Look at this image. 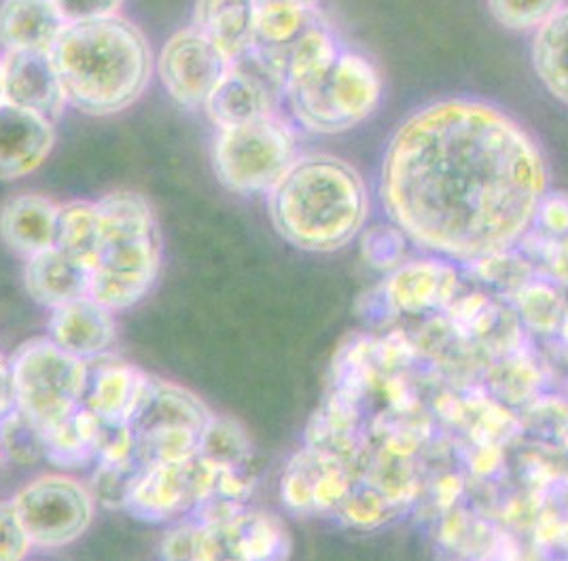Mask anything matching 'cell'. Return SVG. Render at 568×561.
Listing matches in <instances>:
<instances>
[{
	"mask_svg": "<svg viewBox=\"0 0 568 561\" xmlns=\"http://www.w3.org/2000/svg\"><path fill=\"white\" fill-rule=\"evenodd\" d=\"M62 18L69 22L100 20L119 16L125 0H55Z\"/></svg>",
	"mask_w": 568,
	"mask_h": 561,
	"instance_id": "obj_37",
	"label": "cell"
},
{
	"mask_svg": "<svg viewBox=\"0 0 568 561\" xmlns=\"http://www.w3.org/2000/svg\"><path fill=\"white\" fill-rule=\"evenodd\" d=\"M547 187L544 153L520 123L460 95L403 119L379 167L388 221L428 253L465 263L518 246Z\"/></svg>",
	"mask_w": 568,
	"mask_h": 561,
	"instance_id": "obj_1",
	"label": "cell"
},
{
	"mask_svg": "<svg viewBox=\"0 0 568 561\" xmlns=\"http://www.w3.org/2000/svg\"><path fill=\"white\" fill-rule=\"evenodd\" d=\"M32 549L13 500H0V561L26 560Z\"/></svg>",
	"mask_w": 568,
	"mask_h": 561,
	"instance_id": "obj_34",
	"label": "cell"
},
{
	"mask_svg": "<svg viewBox=\"0 0 568 561\" xmlns=\"http://www.w3.org/2000/svg\"><path fill=\"white\" fill-rule=\"evenodd\" d=\"M98 242L90 297L113 312L130 309L149 295L162 267V235L149 200L115 191L95 202Z\"/></svg>",
	"mask_w": 568,
	"mask_h": 561,
	"instance_id": "obj_4",
	"label": "cell"
},
{
	"mask_svg": "<svg viewBox=\"0 0 568 561\" xmlns=\"http://www.w3.org/2000/svg\"><path fill=\"white\" fill-rule=\"evenodd\" d=\"M384 83L378 67L355 49L342 48L327 69L286 85L293 119L312 134L335 136L355 130L378 111Z\"/></svg>",
	"mask_w": 568,
	"mask_h": 561,
	"instance_id": "obj_5",
	"label": "cell"
},
{
	"mask_svg": "<svg viewBox=\"0 0 568 561\" xmlns=\"http://www.w3.org/2000/svg\"><path fill=\"white\" fill-rule=\"evenodd\" d=\"M213 418L209 405L187 388L149 375L146 388L130 418L132 435L162 430H195L202 432Z\"/></svg>",
	"mask_w": 568,
	"mask_h": 561,
	"instance_id": "obj_18",
	"label": "cell"
},
{
	"mask_svg": "<svg viewBox=\"0 0 568 561\" xmlns=\"http://www.w3.org/2000/svg\"><path fill=\"white\" fill-rule=\"evenodd\" d=\"M291 540L274 514L248 507L223 521L200 523L197 561L281 560L288 555Z\"/></svg>",
	"mask_w": 568,
	"mask_h": 561,
	"instance_id": "obj_11",
	"label": "cell"
},
{
	"mask_svg": "<svg viewBox=\"0 0 568 561\" xmlns=\"http://www.w3.org/2000/svg\"><path fill=\"white\" fill-rule=\"evenodd\" d=\"M295 160V132L278 113L219 130L214 136V174L234 193H270Z\"/></svg>",
	"mask_w": 568,
	"mask_h": 561,
	"instance_id": "obj_6",
	"label": "cell"
},
{
	"mask_svg": "<svg viewBox=\"0 0 568 561\" xmlns=\"http://www.w3.org/2000/svg\"><path fill=\"white\" fill-rule=\"evenodd\" d=\"M257 2H265V0H257ZM288 2H297V4H304V7L318 9V0H288Z\"/></svg>",
	"mask_w": 568,
	"mask_h": 561,
	"instance_id": "obj_40",
	"label": "cell"
},
{
	"mask_svg": "<svg viewBox=\"0 0 568 561\" xmlns=\"http://www.w3.org/2000/svg\"><path fill=\"white\" fill-rule=\"evenodd\" d=\"M146 381L149 375L139 367L102 354L88 360V384L81 405L98 420L130 424Z\"/></svg>",
	"mask_w": 568,
	"mask_h": 561,
	"instance_id": "obj_17",
	"label": "cell"
},
{
	"mask_svg": "<svg viewBox=\"0 0 568 561\" xmlns=\"http://www.w3.org/2000/svg\"><path fill=\"white\" fill-rule=\"evenodd\" d=\"M16 409H18V400H16V384H13L11 360L0 354V420H4Z\"/></svg>",
	"mask_w": 568,
	"mask_h": 561,
	"instance_id": "obj_38",
	"label": "cell"
},
{
	"mask_svg": "<svg viewBox=\"0 0 568 561\" xmlns=\"http://www.w3.org/2000/svg\"><path fill=\"white\" fill-rule=\"evenodd\" d=\"M532 227L554 237L568 235V193L547 188L537 206Z\"/></svg>",
	"mask_w": 568,
	"mask_h": 561,
	"instance_id": "obj_36",
	"label": "cell"
},
{
	"mask_svg": "<svg viewBox=\"0 0 568 561\" xmlns=\"http://www.w3.org/2000/svg\"><path fill=\"white\" fill-rule=\"evenodd\" d=\"M0 443L4 458L13 460L16 465L28 467L45 458L41 426H37L20 409L0 420Z\"/></svg>",
	"mask_w": 568,
	"mask_h": 561,
	"instance_id": "obj_30",
	"label": "cell"
},
{
	"mask_svg": "<svg viewBox=\"0 0 568 561\" xmlns=\"http://www.w3.org/2000/svg\"><path fill=\"white\" fill-rule=\"evenodd\" d=\"M60 206L45 195L24 193L4 202L0 237L11 253L28 261L58 244Z\"/></svg>",
	"mask_w": 568,
	"mask_h": 561,
	"instance_id": "obj_19",
	"label": "cell"
},
{
	"mask_svg": "<svg viewBox=\"0 0 568 561\" xmlns=\"http://www.w3.org/2000/svg\"><path fill=\"white\" fill-rule=\"evenodd\" d=\"M197 542H200V523L191 517H183L174 528L168 530L160 547V555L170 561H197Z\"/></svg>",
	"mask_w": 568,
	"mask_h": 561,
	"instance_id": "obj_35",
	"label": "cell"
},
{
	"mask_svg": "<svg viewBox=\"0 0 568 561\" xmlns=\"http://www.w3.org/2000/svg\"><path fill=\"white\" fill-rule=\"evenodd\" d=\"M257 0H195L193 26L221 49L232 64L255 45Z\"/></svg>",
	"mask_w": 568,
	"mask_h": 561,
	"instance_id": "obj_22",
	"label": "cell"
},
{
	"mask_svg": "<svg viewBox=\"0 0 568 561\" xmlns=\"http://www.w3.org/2000/svg\"><path fill=\"white\" fill-rule=\"evenodd\" d=\"M24 284L37 304L53 309L90 297L92 269L60 246H51L26 261Z\"/></svg>",
	"mask_w": 568,
	"mask_h": 561,
	"instance_id": "obj_20",
	"label": "cell"
},
{
	"mask_svg": "<svg viewBox=\"0 0 568 561\" xmlns=\"http://www.w3.org/2000/svg\"><path fill=\"white\" fill-rule=\"evenodd\" d=\"M48 330L53 344L83 360L106 354L118 339L115 312L94 297H81L53 307Z\"/></svg>",
	"mask_w": 568,
	"mask_h": 561,
	"instance_id": "obj_16",
	"label": "cell"
},
{
	"mask_svg": "<svg viewBox=\"0 0 568 561\" xmlns=\"http://www.w3.org/2000/svg\"><path fill=\"white\" fill-rule=\"evenodd\" d=\"M230 69L232 60L195 26L174 32L158 62L168 94L187 109L204 106Z\"/></svg>",
	"mask_w": 568,
	"mask_h": 561,
	"instance_id": "obj_10",
	"label": "cell"
},
{
	"mask_svg": "<svg viewBox=\"0 0 568 561\" xmlns=\"http://www.w3.org/2000/svg\"><path fill=\"white\" fill-rule=\"evenodd\" d=\"M49 53L67 102L92 118L130 109L153 72L149 41L139 26L121 16L69 22Z\"/></svg>",
	"mask_w": 568,
	"mask_h": 561,
	"instance_id": "obj_2",
	"label": "cell"
},
{
	"mask_svg": "<svg viewBox=\"0 0 568 561\" xmlns=\"http://www.w3.org/2000/svg\"><path fill=\"white\" fill-rule=\"evenodd\" d=\"M530 58L541 85L568 109V4L535 30Z\"/></svg>",
	"mask_w": 568,
	"mask_h": 561,
	"instance_id": "obj_25",
	"label": "cell"
},
{
	"mask_svg": "<svg viewBox=\"0 0 568 561\" xmlns=\"http://www.w3.org/2000/svg\"><path fill=\"white\" fill-rule=\"evenodd\" d=\"M2 460H4V451H2V443H0V465H2Z\"/></svg>",
	"mask_w": 568,
	"mask_h": 561,
	"instance_id": "obj_41",
	"label": "cell"
},
{
	"mask_svg": "<svg viewBox=\"0 0 568 561\" xmlns=\"http://www.w3.org/2000/svg\"><path fill=\"white\" fill-rule=\"evenodd\" d=\"M214 465L202 456L146 468L130 491L123 511L146 523L190 517L213 483Z\"/></svg>",
	"mask_w": 568,
	"mask_h": 561,
	"instance_id": "obj_9",
	"label": "cell"
},
{
	"mask_svg": "<svg viewBox=\"0 0 568 561\" xmlns=\"http://www.w3.org/2000/svg\"><path fill=\"white\" fill-rule=\"evenodd\" d=\"M318 9L304 7L288 0H265L257 2L255 22V45L251 51L272 53L293 43L316 18Z\"/></svg>",
	"mask_w": 568,
	"mask_h": 561,
	"instance_id": "obj_26",
	"label": "cell"
},
{
	"mask_svg": "<svg viewBox=\"0 0 568 561\" xmlns=\"http://www.w3.org/2000/svg\"><path fill=\"white\" fill-rule=\"evenodd\" d=\"M274 230L306 253H335L365 230L369 191L355 165L327 155H297L267 193Z\"/></svg>",
	"mask_w": 568,
	"mask_h": 561,
	"instance_id": "obj_3",
	"label": "cell"
},
{
	"mask_svg": "<svg viewBox=\"0 0 568 561\" xmlns=\"http://www.w3.org/2000/svg\"><path fill=\"white\" fill-rule=\"evenodd\" d=\"M9 360L18 409L41 426V430L81 407L88 384V360L62 350L49 337L26 341Z\"/></svg>",
	"mask_w": 568,
	"mask_h": 561,
	"instance_id": "obj_7",
	"label": "cell"
},
{
	"mask_svg": "<svg viewBox=\"0 0 568 561\" xmlns=\"http://www.w3.org/2000/svg\"><path fill=\"white\" fill-rule=\"evenodd\" d=\"M4 102L55 121L62 115L67 94L49 51H7Z\"/></svg>",
	"mask_w": 568,
	"mask_h": 561,
	"instance_id": "obj_14",
	"label": "cell"
},
{
	"mask_svg": "<svg viewBox=\"0 0 568 561\" xmlns=\"http://www.w3.org/2000/svg\"><path fill=\"white\" fill-rule=\"evenodd\" d=\"M100 420L83 405L43 430L45 460L67 470L95 465Z\"/></svg>",
	"mask_w": 568,
	"mask_h": 561,
	"instance_id": "obj_24",
	"label": "cell"
},
{
	"mask_svg": "<svg viewBox=\"0 0 568 561\" xmlns=\"http://www.w3.org/2000/svg\"><path fill=\"white\" fill-rule=\"evenodd\" d=\"M278 95H283L281 85L248 53L232 64L204 109L214 125L225 130L274 115Z\"/></svg>",
	"mask_w": 568,
	"mask_h": 561,
	"instance_id": "obj_13",
	"label": "cell"
},
{
	"mask_svg": "<svg viewBox=\"0 0 568 561\" xmlns=\"http://www.w3.org/2000/svg\"><path fill=\"white\" fill-rule=\"evenodd\" d=\"M454 293L456 272L442 257L403 263L386 284V299L402 312L448 305Z\"/></svg>",
	"mask_w": 568,
	"mask_h": 561,
	"instance_id": "obj_21",
	"label": "cell"
},
{
	"mask_svg": "<svg viewBox=\"0 0 568 561\" xmlns=\"http://www.w3.org/2000/svg\"><path fill=\"white\" fill-rule=\"evenodd\" d=\"M405 244L407 237L397 225H376L363 235V255L374 267L386 269L402 263Z\"/></svg>",
	"mask_w": 568,
	"mask_h": 561,
	"instance_id": "obj_33",
	"label": "cell"
},
{
	"mask_svg": "<svg viewBox=\"0 0 568 561\" xmlns=\"http://www.w3.org/2000/svg\"><path fill=\"white\" fill-rule=\"evenodd\" d=\"M351 490L348 462L312 445L291 458L281 481L284 507L300 514L337 511Z\"/></svg>",
	"mask_w": 568,
	"mask_h": 561,
	"instance_id": "obj_12",
	"label": "cell"
},
{
	"mask_svg": "<svg viewBox=\"0 0 568 561\" xmlns=\"http://www.w3.org/2000/svg\"><path fill=\"white\" fill-rule=\"evenodd\" d=\"M64 26L55 0H4L0 4V45L7 51H49Z\"/></svg>",
	"mask_w": 568,
	"mask_h": 561,
	"instance_id": "obj_23",
	"label": "cell"
},
{
	"mask_svg": "<svg viewBox=\"0 0 568 561\" xmlns=\"http://www.w3.org/2000/svg\"><path fill=\"white\" fill-rule=\"evenodd\" d=\"M4 102V67H2V58H0V104Z\"/></svg>",
	"mask_w": 568,
	"mask_h": 561,
	"instance_id": "obj_39",
	"label": "cell"
},
{
	"mask_svg": "<svg viewBox=\"0 0 568 561\" xmlns=\"http://www.w3.org/2000/svg\"><path fill=\"white\" fill-rule=\"evenodd\" d=\"M197 456L214 467L244 470L253 458V445L236 420L213 414L200 435Z\"/></svg>",
	"mask_w": 568,
	"mask_h": 561,
	"instance_id": "obj_27",
	"label": "cell"
},
{
	"mask_svg": "<svg viewBox=\"0 0 568 561\" xmlns=\"http://www.w3.org/2000/svg\"><path fill=\"white\" fill-rule=\"evenodd\" d=\"M98 206L95 202H71L60 206V227L58 244L72 257L90 265L94 263L95 242H98Z\"/></svg>",
	"mask_w": 568,
	"mask_h": 561,
	"instance_id": "obj_28",
	"label": "cell"
},
{
	"mask_svg": "<svg viewBox=\"0 0 568 561\" xmlns=\"http://www.w3.org/2000/svg\"><path fill=\"white\" fill-rule=\"evenodd\" d=\"M567 4L568 0H488V11L507 30L535 32Z\"/></svg>",
	"mask_w": 568,
	"mask_h": 561,
	"instance_id": "obj_31",
	"label": "cell"
},
{
	"mask_svg": "<svg viewBox=\"0 0 568 561\" xmlns=\"http://www.w3.org/2000/svg\"><path fill=\"white\" fill-rule=\"evenodd\" d=\"M144 468L136 462V458L128 462H98L92 483L88 486L95 502L104 509H121L125 507V500L130 491L134 490L136 481L141 479Z\"/></svg>",
	"mask_w": 568,
	"mask_h": 561,
	"instance_id": "obj_29",
	"label": "cell"
},
{
	"mask_svg": "<svg viewBox=\"0 0 568 561\" xmlns=\"http://www.w3.org/2000/svg\"><path fill=\"white\" fill-rule=\"evenodd\" d=\"M55 144L53 121L0 104V181H18L45 164Z\"/></svg>",
	"mask_w": 568,
	"mask_h": 561,
	"instance_id": "obj_15",
	"label": "cell"
},
{
	"mask_svg": "<svg viewBox=\"0 0 568 561\" xmlns=\"http://www.w3.org/2000/svg\"><path fill=\"white\" fill-rule=\"evenodd\" d=\"M516 304L520 307L521 320L539 333H556L562 320V302L554 286L544 282H528L520 293H516Z\"/></svg>",
	"mask_w": 568,
	"mask_h": 561,
	"instance_id": "obj_32",
	"label": "cell"
},
{
	"mask_svg": "<svg viewBox=\"0 0 568 561\" xmlns=\"http://www.w3.org/2000/svg\"><path fill=\"white\" fill-rule=\"evenodd\" d=\"M34 549L58 551L83 537L95 514L90 488L67 475H41L13 496Z\"/></svg>",
	"mask_w": 568,
	"mask_h": 561,
	"instance_id": "obj_8",
	"label": "cell"
}]
</instances>
